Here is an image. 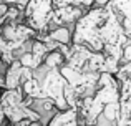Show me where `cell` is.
I'll return each mask as SVG.
<instances>
[{
	"label": "cell",
	"mask_w": 131,
	"mask_h": 126,
	"mask_svg": "<svg viewBox=\"0 0 131 126\" xmlns=\"http://www.w3.org/2000/svg\"><path fill=\"white\" fill-rule=\"evenodd\" d=\"M47 37L50 40H53V42H57L58 45H68V43L71 42L70 30H68L67 27H63V25H60V27H57L55 30H51Z\"/></svg>",
	"instance_id": "obj_1"
},
{
	"label": "cell",
	"mask_w": 131,
	"mask_h": 126,
	"mask_svg": "<svg viewBox=\"0 0 131 126\" xmlns=\"http://www.w3.org/2000/svg\"><path fill=\"white\" fill-rule=\"evenodd\" d=\"M3 93H5V88H3V86H0V100H2V96H3Z\"/></svg>",
	"instance_id": "obj_2"
}]
</instances>
